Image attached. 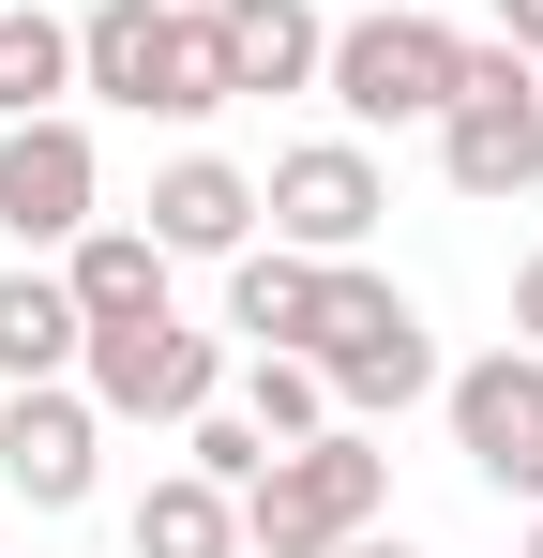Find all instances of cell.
Returning <instances> with one entry per match:
<instances>
[{"instance_id": "6da1fadb", "label": "cell", "mask_w": 543, "mask_h": 558, "mask_svg": "<svg viewBox=\"0 0 543 558\" xmlns=\"http://www.w3.org/2000/svg\"><path fill=\"white\" fill-rule=\"evenodd\" d=\"M302 348L333 377V423H408V408L452 377L438 332H423V302L377 272V257H333V272H317V332H302Z\"/></svg>"}, {"instance_id": "7a4b0ae2", "label": "cell", "mask_w": 543, "mask_h": 558, "mask_svg": "<svg viewBox=\"0 0 543 558\" xmlns=\"http://www.w3.org/2000/svg\"><path fill=\"white\" fill-rule=\"evenodd\" d=\"M377 513H393L377 423H317V438H287V453L242 483V558H333V544H362Z\"/></svg>"}, {"instance_id": "3957f363", "label": "cell", "mask_w": 543, "mask_h": 558, "mask_svg": "<svg viewBox=\"0 0 543 558\" xmlns=\"http://www.w3.org/2000/svg\"><path fill=\"white\" fill-rule=\"evenodd\" d=\"M76 92H106L121 121H212L227 106V61H212V15L196 0H90L76 15Z\"/></svg>"}, {"instance_id": "277c9868", "label": "cell", "mask_w": 543, "mask_h": 558, "mask_svg": "<svg viewBox=\"0 0 543 558\" xmlns=\"http://www.w3.org/2000/svg\"><path fill=\"white\" fill-rule=\"evenodd\" d=\"M423 136H438V182L468 196V211H514V196L543 182V61L468 46V76H452V106Z\"/></svg>"}, {"instance_id": "5b68a950", "label": "cell", "mask_w": 543, "mask_h": 558, "mask_svg": "<svg viewBox=\"0 0 543 558\" xmlns=\"http://www.w3.org/2000/svg\"><path fill=\"white\" fill-rule=\"evenodd\" d=\"M452 76H468V31L452 15H348L333 31V61H317V92L348 106V136H393V121H438L452 106Z\"/></svg>"}, {"instance_id": "8992f818", "label": "cell", "mask_w": 543, "mask_h": 558, "mask_svg": "<svg viewBox=\"0 0 543 558\" xmlns=\"http://www.w3.org/2000/svg\"><path fill=\"white\" fill-rule=\"evenodd\" d=\"M76 377H90V408L106 423H196L212 392H227V332H196V317H121V332H90L76 348Z\"/></svg>"}, {"instance_id": "52a82bcc", "label": "cell", "mask_w": 543, "mask_h": 558, "mask_svg": "<svg viewBox=\"0 0 543 558\" xmlns=\"http://www.w3.org/2000/svg\"><path fill=\"white\" fill-rule=\"evenodd\" d=\"M90 211H106V151H90V121H76V106L0 121V242H15V257H61Z\"/></svg>"}, {"instance_id": "ba28073f", "label": "cell", "mask_w": 543, "mask_h": 558, "mask_svg": "<svg viewBox=\"0 0 543 558\" xmlns=\"http://www.w3.org/2000/svg\"><path fill=\"white\" fill-rule=\"evenodd\" d=\"M438 408H452V453L483 468L514 513H543V348H483V363H452Z\"/></svg>"}, {"instance_id": "9c48e42d", "label": "cell", "mask_w": 543, "mask_h": 558, "mask_svg": "<svg viewBox=\"0 0 543 558\" xmlns=\"http://www.w3.org/2000/svg\"><path fill=\"white\" fill-rule=\"evenodd\" d=\"M90 483H106V408H90V377H15V392H0V498L76 513Z\"/></svg>"}, {"instance_id": "30bf717a", "label": "cell", "mask_w": 543, "mask_h": 558, "mask_svg": "<svg viewBox=\"0 0 543 558\" xmlns=\"http://www.w3.org/2000/svg\"><path fill=\"white\" fill-rule=\"evenodd\" d=\"M257 211H272V242H302V257H362L377 211H393V182H377L362 136H302V151H272Z\"/></svg>"}, {"instance_id": "8fae6325", "label": "cell", "mask_w": 543, "mask_h": 558, "mask_svg": "<svg viewBox=\"0 0 543 558\" xmlns=\"http://www.w3.org/2000/svg\"><path fill=\"white\" fill-rule=\"evenodd\" d=\"M196 15H212V61H227V106L317 92V61H333V15H317V0H196Z\"/></svg>"}, {"instance_id": "7c38bea8", "label": "cell", "mask_w": 543, "mask_h": 558, "mask_svg": "<svg viewBox=\"0 0 543 558\" xmlns=\"http://www.w3.org/2000/svg\"><path fill=\"white\" fill-rule=\"evenodd\" d=\"M136 227H152L167 257H212V272H227V257L257 242V167H227V151H181V167H152V211H136Z\"/></svg>"}, {"instance_id": "4fadbf2b", "label": "cell", "mask_w": 543, "mask_h": 558, "mask_svg": "<svg viewBox=\"0 0 543 558\" xmlns=\"http://www.w3.org/2000/svg\"><path fill=\"white\" fill-rule=\"evenodd\" d=\"M167 242H152V227H106V211H90L76 242H61V287H76V317L90 332H121V317H167Z\"/></svg>"}, {"instance_id": "5bb4252c", "label": "cell", "mask_w": 543, "mask_h": 558, "mask_svg": "<svg viewBox=\"0 0 543 558\" xmlns=\"http://www.w3.org/2000/svg\"><path fill=\"white\" fill-rule=\"evenodd\" d=\"M90 348V317H76V287H61V257H15L0 272V392L15 377H76Z\"/></svg>"}, {"instance_id": "9a60e30c", "label": "cell", "mask_w": 543, "mask_h": 558, "mask_svg": "<svg viewBox=\"0 0 543 558\" xmlns=\"http://www.w3.org/2000/svg\"><path fill=\"white\" fill-rule=\"evenodd\" d=\"M317 272H333V257H302V242H242V257H227V332H242V348H302V332H317Z\"/></svg>"}, {"instance_id": "2e32d148", "label": "cell", "mask_w": 543, "mask_h": 558, "mask_svg": "<svg viewBox=\"0 0 543 558\" xmlns=\"http://www.w3.org/2000/svg\"><path fill=\"white\" fill-rule=\"evenodd\" d=\"M121 544L136 558H242V498H227L212 468H167V483L121 513Z\"/></svg>"}, {"instance_id": "e0dca14e", "label": "cell", "mask_w": 543, "mask_h": 558, "mask_svg": "<svg viewBox=\"0 0 543 558\" xmlns=\"http://www.w3.org/2000/svg\"><path fill=\"white\" fill-rule=\"evenodd\" d=\"M61 92H76V15L0 0V121H46Z\"/></svg>"}, {"instance_id": "ac0fdd59", "label": "cell", "mask_w": 543, "mask_h": 558, "mask_svg": "<svg viewBox=\"0 0 543 558\" xmlns=\"http://www.w3.org/2000/svg\"><path fill=\"white\" fill-rule=\"evenodd\" d=\"M242 423H257L272 453H287V438H317V423H333V377H317V348H242Z\"/></svg>"}, {"instance_id": "d6986e66", "label": "cell", "mask_w": 543, "mask_h": 558, "mask_svg": "<svg viewBox=\"0 0 543 558\" xmlns=\"http://www.w3.org/2000/svg\"><path fill=\"white\" fill-rule=\"evenodd\" d=\"M181 468H212V483L242 498V483H257V468H272V438H257V423H242V408H227V392H212V408L181 423Z\"/></svg>"}, {"instance_id": "ffe728a7", "label": "cell", "mask_w": 543, "mask_h": 558, "mask_svg": "<svg viewBox=\"0 0 543 558\" xmlns=\"http://www.w3.org/2000/svg\"><path fill=\"white\" fill-rule=\"evenodd\" d=\"M514 348H543V242L514 257Z\"/></svg>"}, {"instance_id": "44dd1931", "label": "cell", "mask_w": 543, "mask_h": 558, "mask_svg": "<svg viewBox=\"0 0 543 558\" xmlns=\"http://www.w3.org/2000/svg\"><path fill=\"white\" fill-rule=\"evenodd\" d=\"M498 46H514V61H543V0H498Z\"/></svg>"}, {"instance_id": "7402d4cb", "label": "cell", "mask_w": 543, "mask_h": 558, "mask_svg": "<svg viewBox=\"0 0 543 558\" xmlns=\"http://www.w3.org/2000/svg\"><path fill=\"white\" fill-rule=\"evenodd\" d=\"M333 558H423V544H408V529H362V544H333Z\"/></svg>"}, {"instance_id": "603a6c76", "label": "cell", "mask_w": 543, "mask_h": 558, "mask_svg": "<svg viewBox=\"0 0 543 558\" xmlns=\"http://www.w3.org/2000/svg\"><path fill=\"white\" fill-rule=\"evenodd\" d=\"M514 558H543V513H529V544H514Z\"/></svg>"}]
</instances>
